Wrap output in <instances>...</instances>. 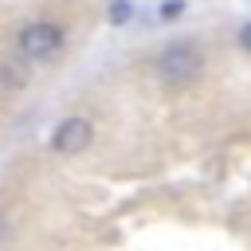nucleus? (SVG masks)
Segmentation results:
<instances>
[{
    "label": "nucleus",
    "instance_id": "nucleus-1",
    "mask_svg": "<svg viewBox=\"0 0 251 251\" xmlns=\"http://www.w3.org/2000/svg\"><path fill=\"white\" fill-rule=\"evenodd\" d=\"M63 43H67L63 24H55V20H31V24H24L20 35H16V55L35 67V63L55 59V55L63 51Z\"/></svg>",
    "mask_w": 251,
    "mask_h": 251
},
{
    "label": "nucleus",
    "instance_id": "nucleus-2",
    "mask_svg": "<svg viewBox=\"0 0 251 251\" xmlns=\"http://www.w3.org/2000/svg\"><path fill=\"white\" fill-rule=\"evenodd\" d=\"M200 71H204V51L192 39H173L157 55V75L169 86H188V82L200 78Z\"/></svg>",
    "mask_w": 251,
    "mask_h": 251
},
{
    "label": "nucleus",
    "instance_id": "nucleus-5",
    "mask_svg": "<svg viewBox=\"0 0 251 251\" xmlns=\"http://www.w3.org/2000/svg\"><path fill=\"white\" fill-rule=\"evenodd\" d=\"M235 39H239V47H243V51L251 55V20H247V24H243V27L235 31Z\"/></svg>",
    "mask_w": 251,
    "mask_h": 251
},
{
    "label": "nucleus",
    "instance_id": "nucleus-3",
    "mask_svg": "<svg viewBox=\"0 0 251 251\" xmlns=\"http://www.w3.org/2000/svg\"><path fill=\"white\" fill-rule=\"evenodd\" d=\"M90 145H94V122L82 118V114L63 118L51 133V153L55 157H82Z\"/></svg>",
    "mask_w": 251,
    "mask_h": 251
},
{
    "label": "nucleus",
    "instance_id": "nucleus-4",
    "mask_svg": "<svg viewBox=\"0 0 251 251\" xmlns=\"http://www.w3.org/2000/svg\"><path fill=\"white\" fill-rule=\"evenodd\" d=\"M27 67H31V63H24L20 55H16V59H4V63H0V90H20V86L27 82Z\"/></svg>",
    "mask_w": 251,
    "mask_h": 251
},
{
    "label": "nucleus",
    "instance_id": "nucleus-6",
    "mask_svg": "<svg viewBox=\"0 0 251 251\" xmlns=\"http://www.w3.org/2000/svg\"><path fill=\"white\" fill-rule=\"evenodd\" d=\"M110 16H114V20H126V16H129V8H126V0H118V4L110 8Z\"/></svg>",
    "mask_w": 251,
    "mask_h": 251
}]
</instances>
